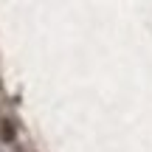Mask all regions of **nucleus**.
Wrapping results in <instances>:
<instances>
[{
  "label": "nucleus",
  "mask_w": 152,
  "mask_h": 152,
  "mask_svg": "<svg viewBox=\"0 0 152 152\" xmlns=\"http://www.w3.org/2000/svg\"><path fill=\"white\" fill-rule=\"evenodd\" d=\"M3 138H6V141H11V138H14V130H11L9 121H3Z\"/></svg>",
  "instance_id": "obj_1"
}]
</instances>
